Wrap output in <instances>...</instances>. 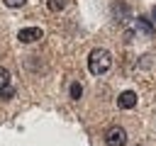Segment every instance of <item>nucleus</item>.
<instances>
[{
    "mask_svg": "<svg viewBox=\"0 0 156 146\" xmlns=\"http://www.w3.org/2000/svg\"><path fill=\"white\" fill-rule=\"evenodd\" d=\"M2 2H5L7 7H22V5L27 2V0H2Z\"/></svg>",
    "mask_w": 156,
    "mask_h": 146,
    "instance_id": "9",
    "label": "nucleus"
},
{
    "mask_svg": "<svg viewBox=\"0 0 156 146\" xmlns=\"http://www.w3.org/2000/svg\"><path fill=\"white\" fill-rule=\"evenodd\" d=\"M5 85H10V71L0 66V88H5Z\"/></svg>",
    "mask_w": 156,
    "mask_h": 146,
    "instance_id": "7",
    "label": "nucleus"
},
{
    "mask_svg": "<svg viewBox=\"0 0 156 146\" xmlns=\"http://www.w3.org/2000/svg\"><path fill=\"white\" fill-rule=\"evenodd\" d=\"M15 95V88H10V85H5V88H0V97L2 100H10Z\"/></svg>",
    "mask_w": 156,
    "mask_h": 146,
    "instance_id": "8",
    "label": "nucleus"
},
{
    "mask_svg": "<svg viewBox=\"0 0 156 146\" xmlns=\"http://www.w3.org/2000/svg\"><path fill=\"white\" fill-rule=\"evenodd\" d=\"M110 66H112L110 51H105V49H93V51H90V56H88V71H90L93 75L107 73Z\"/></svg>",
    "mask_w": 156,
    "mask_h": 146,
    "instance_id": "1",
    "label": "nucleus"
},
{
    "mask_svg": "<svg viewBox=\"0 0 156 146\" xmlns=\"http://www.w3.org/2000/svg\"><path fill=\"white\" fill-rule=\"evenodd\" d=\"M66 5H68V0H46V7H49L51 12H61Z\"/></svg>",
    "mask_w": 156,
    "mask_h": 146,
    "instance_id": "5",
    "label": "nucleus"
},
{
    "mask_svg": "<svg viewBox=\"0 0 156 146\" xmlns=\"http://www.w3.org/2000/svg\"><path fill=\"white\" fill-rule=\"evenodd\" d=\"M44 36V32L39 29V27H24V29H20V34H17V39L22 41V44H32V41H39Z\"/></svg>",
    "mask_w": 156,
    "mask_h": 146,
    "instance_id": "3",
    "label": "nucleus"
},
{
    "mask_svg": "<svg viewBox=\"0 0 156 146\" xmlns=\"http://www.w3.org/2000/svg\"><path fill=\"white\" fill-rule=\"evenodd\" d=\"M80 95H83V85H80V83H71V97L78 100Z\"/></svg>",
    "mask_w": 156,
    "mask_h": 146,
    "instance_id": "6",
    "label": "nucleus"
},
{
    "mask_svg": "<svg viewBox=\"0 0 156 146\" xmlns=\"http://www.w3.org/2000/svg\"><path fill=\"white\" fill-rule=\"evenodd\" d=\"M117 105H119L122 109H132V107L136 105V92H134V90H124V92L117 97Z\"/></svg>",
    "mask_w": 156,
    "mask_h": 146,
    "instance_id": "4",
    "label": "nucleus"
},
{
    "mask_svg": "<svg viewBox=\"0 0 156 146\" xmlns=\"http://www.w3.org/2000/svg\"><path fill=\"white\" fill-rule=\"evenodd\" d=\"M105 144H107V146H124V144H127V131H124L122 127H112V129H107V134H105Z\"/></svg>",
    "mask_w": 156,
    "mask_h": 146,
    "instance_id": "2",
    "label": "nucleus"
},
{
    "mask_svg": "<svg viewBox=\"0 0 156 146\" xmlns=\"http://www.w3.org/2000/svg\"><path fill=\"white\" fill-rule=\"evenodd\" d=\"M154 19H156V5H154Z\"/></svg>",
    "mask_w": 156,
    "mask_h": 146,
    "instance_id": "10",
    "label": "nucleus"
}]
</instances>
